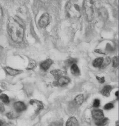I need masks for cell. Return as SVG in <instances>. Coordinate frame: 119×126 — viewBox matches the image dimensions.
<instances>
[{
	"label": "cell",
	"mask_w": 119,
	"mask_h": 126,
	"mask_svg": "<svg viewBox=\"0 0 119 126\" xmlns=\"http://www.w3.org/2000/svg\"><path fill=\"white\" fill-rule=\"evenodd\" d=\"M8 30L12 40L16 42H21L23 39L24 29L16 20L11 17L9 19Z\"/></svg>",
	"instance_id": "obj_1"
},
{
	"label": "cell",
	"mask_w": 119,
	"mask_h": 126,
	"mask_svg": "<svg viewBox=\"0 0 119 126\" xmlns=\"http://www.w3.org/2000/svg\"><path fill=\"white\" fill-rule=\"evenodd\" d=\"M94 0H85L84 2V8L87 19L88 21H92L95 16Z\"/></svg>",
	"instance_id": "obj_2"
},
{
	"label": "cell",
	"mask_w": 119,
	"mask_h": 126,
	"mask_svg": "<svg viewBox=\"0 0 119 126\" xmlns=\"http://www.w3.org/2000/svg\"><path fill=\"white\" fill-rule=\"evenodd\" d=\"M67 11L68 16L71 18H79L81 16V12L79 5L71 1L67 5Z\"/></svg>",
	"instance_id": "obj_3"
},
{
	"label": "cell",
	"mask_w": 119,
	"mask_h": 126,
	"mask_svg": "<svg viewBox=\"0 0 119 126\" xmlns=\"http://www.w3.org/2000/svg\"><path fill=\"white\" fill-rule=\"evenodd\" d=\"M50 23V17L48 13H44L40 17L39 25L41 28H45Z\"/></svg>",
	"instance_id": "obj_4"
},
{
	"label": "cell",
	"mask_w": 119,
	"mask_h": 126,
	"mask_svg": "<svg viewBox=\"0 0 119 126\" xmlns=\"http://www.w3.org/2000/svg\"><path fill=\"white\" fill-rule=\"evenodd\" d=\"M92 115L93 118L95 121H98L104 118L103 111L101 110H94L92 111Z\"/></svg>",
	"instance_id": "obj_5"
},
{
	"label": "cell",
	"mask_w": 119,
	"mask_h": 126,
	"mask_svg": "<svg viewBox=\"0 0 119 126\" xmlns=\"http://www.w3.org/2000/svg\"><path fill=\"white\" fill-rule=\"evenodd\" d=\"M70 82V79L68 77L62 76L57 79L56 82V85L60 86H64L67 85Z\"/></svg>",
	"instance_id": "obj_6"
},
{
	"label": "cell",
	"mask_w": 119,
	"mask_h": 126,
	"mask_svg": "<svg viewBox=\"0 0 119 126\" xmlns=\"http://www.w3.org/2000/svg\"><path fill=\"white\" fill-rule=\"evenodd\" d=\"M14 108L17 112H21L26 110V106L22 102H17L14 104Z\"/></svg>",
	"instance_id": "obj_7"
},
{
	"label": "cell",
	"mask_w": 119,
	"mask_h": 126,
	"mask_svg": "<svg viewBox=\"0 0 119 126\" xmlns=\"http://www.w3.org/2000/svg\"><path fill=\"white\" fill-rule=\"evenodd\" d=\"M53 63V62L51 59H46L40 63V67L43 71H47L51 66Z\"/></svg>",
	"instance_id": "obj_8"
},
{
	"label": "cell",
	"mask_w": 119,
	"mask_h": 126,
	"mask_svg": "<svg viewBox=\"0 0 119 126\" xmlns=\"http://www.w3.org/2000/svg\"><path fill=\"white\" fill-rule=\"evenodd\" d=\"M30 104L31 105H36V113H38L40 110H42L43 108V105L41 102L40 101L33 99L30 101Z\"/></svg>",
	"instance_id": "obj_9"
},
{
	"label": "cell",
	"mask_w": 119,
	"mask_h": 126,
	"mask_svg": "<svg viewBox=\"0 0 119 126\" xmlns=\"http://www.w3.org/2000/svg\"><path fill=\"white\" fill-rule=\"evenodd\" d=\"M5 70L8 75L12 76H15L16 75H19L22 72V71L16 70L13 69L11 67H7L5 68Z\"/></svg>",
	"instance_id": "obj_10"
},
{
	"label": "cell",
	"mask_w": 119,
	"mask_h": 126,
	"mask_svg": "<svg viewBox=\"0 0 119 126\" xmlns=\"http://www.w3.org/2000/svg\"><path fill=\"white\" fill-rule=\"evenodd\" d=\"M113 88L110 85H106L103 87V89L100 91L101 94L104 96L108 97L111 93V91L112 90Z\"/></svg>",
	"instance_id": "obj_11"
},
{
	"label": "cell",
	"mask_w": 119,
	"mask_h": 126,
	"mask_svg": "<svg viewBox=\"0 0 119 126\" xmlns=\"http://www.w3.org/2000/svg\"><path fill=\"white\" fill-rule=\"evenodd\" d=\"M79 123L75 117L72 116L69 118L66 122V126H78Z\"/></svg>",
	"instance_id": "obj_12"
},
{
	"label": "cell",
	"mask_w": 119,
	"mask_h": 126,
	"mask_svg": "<svg viewBox=\"0 0 119 126\" xmlns=\"http://www.w3.org/2000/svg\"><path fill=\"white\" fill-rule=\"evenodd\" d=\"M50 73L52 75H53L54 78L57 80L59 79L60 78L62 77L63 75L64 74V71L60 70H55L52 71L50 72Z\"/></svg>",
	"instance_id": "obj_13"
},
{
	"label": "cell",
	"mask_w": 119,
	"mask_h": 126,
	"mask_svg": "<svg viewBox=\"0 0 119 126\" xmlns=\"http://www.w3.org/2000/svg\"><path fill=\"white\" fill-rule=\"evenodd\" d=\"M104 59L102 57H99L95 59L93 62V65L95 67H100L103 63Z\"/></svg>",
	"instance_id": "obj_14"
},
{
	"label": "cell",
	"mask_w": 119,
	"mask_h": 126,
	"mask_svg": "<svg viewBox=\"0 0 119 126\" xmlns=\"http://www.w3.org/2000/svg\"><path fill=\"white\" fill-rule=\"evenodd\" d=\"M71 71L72 73L75 76H78L79 75L80 73L79 68L77 65L76 63L73 64L71 66Z\"/></svg>",
	"instance_id": "obj_15"
},
{
	"label": "cell",
	"mask_w": 119,
	"mask_h": 126,
	"mask_svg": "<svg viewBox=\"0 0 119 126\" xmlns=\"http://www.w3.org/2000/svg\"><path fill=\"white\" fill-rule=\"evenodd\" d=\"M108 121V119L107 118H103L101 120L96 121L95 122V124L98 126H105L107 124Z\"/></svg>",
	"instance_id": "obj_16"
},
{
	"label": "cell",
	"mask_w": 119,
	"mask_h": 126,
	"mask_svg": "<svg viewBox=\"0 0 119 126\" xmlns=\"http://www.w3.org/2000/svg\"><path fill=\"white\" fill-rule=\"evenodd\" d=\"M84 97L83 94H80L76 96L75 99V102L77 105H81L83 102Z\"/></svg>",
	"instance_id": "obj_17"
},
{
	"label": "cell",
	"mask_w": 119,
	"mask_h": 126,
	"mask_svg": "<svg viewBox=\"0 0 119 126\" xmlns=\"http://www.w3.org/2000/svg\"><path fill=\"white\" fill-rule=\"evenodd\" d=\"M0 99L5 104H8L9 102V99L8 96L6 94H2L0 95Z\"/></svg>",
	"instance_id": "obj_18"
},
{
	"label": "cell",
	"mask_w": 119,
	"mask_h": 126,
	"mask_svg": "<svg viewBox=\"0 0 119 126\" xmlns=\"http://www.w3.org/2000/svg\"><path fill=\"white\" fill-rule=\"evenodd\" d=\"M112 63H113V67H115V68L118 67L119 63V57L118 56L115 57L113 59Z\"/></svg>",
	"instance_id": "obj_19"
},
{
	"label": "cell",
	"mask_w": 119,
	"mask_h": 126,
	"mask_svg": "<svg viewBox=\"0 0 119 126\" xmlns=\"http://www.w3.org/2000/svg\"><path fill=\"white\" fill-rule=\"evenodd\" d=\"M36 67V62L34 60H32V61H31L29 63V64L28 65V67H27V70H33L34 68H35Z\"/></svg>",
	"instance_id": "obj_20"
},
{
	"label": "cell",
	"mask_w": 119,
	"mask_h": 126,
	"mask_svg": "<svg viewBox=\"0 0 119 126\" xmlns=\"http://www.w3.org/2000/svg\"><path fill=\"white\" fill-rule=\"evenodd\" d=\"M110 62H111V59H110L109 58H107L105 60V62L103 60V63L100 68H104V67L107 66V65H108L110 63Z\"/></svg>",
	"instance_id": "obj_21"
},
{
	"label": "cell",
	"mask_w": 119,
	"mask_h": 126,
	"mask_svg": "<svg viewBox=\"0 0 119 126\" xmlns=\"http://www.w3.org/2000/svg\"><path fill=\"white\" fill-rule=\"evenodd\" d=\"M6 116L9 119H13L16 117V114L13 112H10L7 113L6 114Z\"/></svg>",
	"instance_id": "obj_22"
},
{
	"label": "cell",
	"mask_w": 119,
	"mask_h": 126,
	"mask_svg": "<svg viewBox=\"0 0 119 126\" xmlns=\"http://www.w3.org/2000/svg\"><path fill=\"white\" fill-rule=\"evenodd\" d=\"M114 108V104L111 103H108L106 104L104 106V109L106 110H109Z\"/></svg>",
	"instance_id": "obj_23"
},
{
	"label": "cell",
	"mask_w": 119,
	"mask_h": 126,
	"mask_svg": "<svg viewBox=\"0 0 119 126\" xmlns=\"http://www.w3.org/2000/svg\"><path fill=\"white\" fill-rule=\"evenodd\" d=\"M76 63V59H68V60L67 61L66 64L68 65V66H69V65L71 66L73 64L75 63Z\"/></svg>",
	"instance_id": "obj_24"
},
{
	"label": "cell",
	"mask_w": 119,
	"mask_h": 126,
	"mask_svg": "<svg viewBox=\"0 0 119 126\" xmlns=\"http://www.w3.org/2000/svg\"><path fill=\"white\" fill-rule=\"evenodd\" d=\"M100 101L99 99H95V100L94 101L93 103V106L95 108H98V107H99L100 105Z\"/></svg>",
	"instance_id": "obj_25"
},
{
	"label": "cell",
	"mask_w": 119,
	"mask_h": 126,
	"mask_svg": "<svg viewBox=\"0 0 119 126\" xmlns=\"http://www.w3.org/2000/svg\"><path fill=\"white\" fill-rule=\"evenodd\" d=\"M96 79L98 80V81H99V82L100 83H103L105 82V78L104 77H97L96 76Z\"/></svg>",
	"instance_id": "obj_26"
},
{
	"label": "cell",
	"mask_w": 119,
	"mask_h": 126,
	"mask_svg": "<svg viewBox=\"0 0 119 126\" xmlns=\"http://www.w3.org/2000/svg\"><path fill=\"white\" fill-rule=\"evenodd\" d=\"M50 126H62V123L60 122H54Z\"/></svg>",
	"instance_id": "obj_27"
},
{
	"label": "cell",
	"mask_w": 119,
	"mask_h": 126,
	"mask_svg": "<svg viewBox=\"0 0 119 126\" xmlns=\"http://www.w3.org/2000/svg\"><path fill=\"white\" fill-rule=\"evenodd\" d=\"M5 110L4 105L1 103L0 102V112H3Z\"/></svg>",
	"instance_id": "obj_28"
},
{
	"label": "cell",
	"mask_w": 119,
	"mask_h": 126,
	"mask_svg": "<svg viewBox=\"0 0 119 126\" xmlns=\"http://www.w3.org/2000/svg\"><path fill=\"white\" fill-rule=\"evenodd\" d=\"M2 16H3V12H2V8L0 7V20L2 18Z\"/></svg>",
	"instance_id": "obj_29"
},
{
	"label": "cell",
	"mask_w": 119,
	"mask_h": 126,
	"mask_svg": "<svg viewBox=\"0 0 119 126\" xmlns=\"http://www.w3.org/2000/svg\"><path fill=\"white\" fill-rule=\"evenodd\" d=\"M40 0L41 2L45 3H48V2H49L51 0Z\"/></svg>",
	"instance_id": "obj_30"
},
{
	"label": "cell",
	"mask_w": 119,
	"mask_h": 126,
	"mask_svg": "<svg viewBox=\"0 0 119 126\" xmlns=\"http://www.w3.org/2000/svg\"><path fill=\"white\" fill-rule=\"evenodd\" d=\"M115 95L117 97V98L118 99V98H119V91H117L116 92V93H115Z\"/></svg>",
	"instance_id": "obj_31"
},
{
	"label": "cell",
	"mask_w": 119,
	"mask_h": 126,
	"mask_svg": "<svg viewBox=\"0 0 119 126\" xmlns=\"http://www.w3.org/2000/svg\"><path fill=\"white\" fill-rule=\"evenodd\" d=\"M3 124V122L0 120V126H2Z\"/></svg>",
	"instance_id": "obj_32"
},
{
	"label": "cell",
	"mask_w": 119,
	"mask_h": 126,
	"mask_svg": "<svg viewBox=\"0 0 119 126\" xmlns=\"http://www.w3.org/2000/svg\"><path fill=\"white\" fill-rule=\"evenodd\" d=\"M2 92V91H1L0 90V93H1Z\"/></svg>",
	"instance_id": "obj_33"
}]
</instances>
